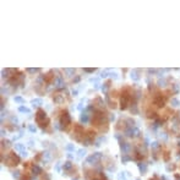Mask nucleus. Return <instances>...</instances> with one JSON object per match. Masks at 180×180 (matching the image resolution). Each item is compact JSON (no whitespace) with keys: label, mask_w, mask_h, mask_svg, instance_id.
<instances>
[{"label":"nucleus","mask_w":180,"mask_h":180,"mask_svg":"<svg viewBox=\"0 0 180 180\" xmlns=\"http://www.w3.org/2000/svg\"><path fill=\"white\" fill-rule=\"evenodd\" d=\"M102 157H103V154L101 152H96V153L91 154L90 157H87V159H86V162H84V164H91V165L98 164L101 162V159H102Z\"/></svg>","instance_id":"nucleus-1"},{"label":"nucleus","mask_w":180,"mask_h":180,"mask_svg":"<svg viewBox=\"0 0 180 180\" xmlns=\"http://www.w3.org/2000/svg\"><path fill=\"white\" fill-rule=\"evenodd\" d=\"M59 124H60V126H61V129H66L68 126L71 124V116H70V114H69L68 112L62 113V115L60 116Z\"/></svg>","instance_id":"nucleus-2"},{"label":"nucleus","mask_w":180,"mask_h":180,"mask_svg":"<svg viewBox=\"0 0 180 180\" xmlns=\"http://www.w3.org/2000/svg\"><path fill=\"white\" fill-rule=\"evenodd\" d=\"M47 119H48L47 118V113L43 109H38L37 113H36V121L42 125V124L44 123V120H47Z\"/></svg>","instance_id":"nucleus-3"},{"label":"nucleus","mask_w":180,"mask_h":180,"mask_svg":"<svg viewBox=\"0 0 180 180\" xmlns=\"http://www.w3.org/2000/svg\"><path fill=\"white\" fill-rule=\"evenodd\" d=\"M129 102H130V96H129L128 93H124L123 96H121V98H120V109L124 110V109L128 108Z\"/></svg>","instance_id":"nucleus-4"},{"label":"nucleus","mask_w":180,"mask_h":180,"mask_svg":"<svg viewBox=\"0 0 180 180\" xmlns=\"http://www.w3.org/2000/svg\"><path fill=\"white\" fill-rule=\"evenodd\" d=\"M6 163H7L9 165H17V164L20 163V158H18L16 154L11 153V154L7 156V158H6Z\"/></svg>","instance_id":"nucleus-5"},{"label":"nucleus","mask_w":180,"mask_h":180,"mask_svg":"<svg viewBox=\"0 0 180 180\" xmlns=\"http://www.w3.org/2000/svg\"><path fill=\"white\" fill-rule=\"evenodd\" d=\"M125 135L128 137H139L140 136V130L137 128H128L125 130Z\"/></svg>","instance_id":"nucleus-6"},{"label":"nucleus","mask_w":180,"mask_h":180,"mask_svg":"<svg viewBox=\"0 0 180 180\" xmlns=\"http://www.w3.org/2000/svg\"><path fill=\"white\" fill-rule=\"evenodd\" d=\"M54 87L56 90H61V88H65V82L62 80L61 76H58L55 80H54Z\"/></svg>","instance_id":"nucleus-7"},{"label":"nucleus","mask_w":180,"mask_h":180,"mask_svg":"<svg viewBox=\"0 0 180 180\" xmlns=\"http://www.w3.org/2000/svg\"><path fill=\"white\" fill-rule=\"evenodd\" d=\"M90 115H91V114H88L86 110H82V114H81V116H80L81 124H87V123L90 121Z\"/></svg>","instance_id":"nucleus-8"},{"label":"nucleus","mask_w":180,"mask_h":180,"mask_svg":"<svg viewBox=\"0 0 180 180\" xmlns=\"http://www.w3.org/2000/svg\"><path fill=\"white\" fill-rule=\"evenodd\" d=\"M131 151V145L128 142H121V152L123 154H129Z\"/></svg>","instance_id":"nucleus-9"},{"label":"nucleus","mask_w":180,"mask_h":180,"mask_svg":"<svg viewBox=\"0 0 180 180\" xmlns=\"http://www.w3.org/2000/svg\"><path fill=\"white\" fill-rule=\"evenodd\" d=\"M14 71H16V70H14V69H3V70H1V77H3V79L11 77V73H12Z\"/></svg>","instance_id":"nucleus-10"},{"label":"nucleus","mask_w":180,"mask_h":180,"mask_svg":"<svg viewBox=\"0 0 180 180\" xmlns=\"http://www.w3.org/2000/svg\"><path fill=\"white\" fill-rule=\"evenodd\" d=\"M154 104L157 105V107H159V108H162L163 105H164V98L161 96V94H158V96H156V98H154Z\"/></svg>","instance_id":"nucleus-11"},{"label":"nucleus","mask_w":180,"mask_h":180,"mask_svg":"<svg viewBox=\"0 0 180 180\" xmlns=\"http://www.w3.org/2000/svg\"><path fill=\"white\" fill-rule=\"evenodd\" d=\"M53 101H54V103H56V104H60V103L64 102V96L60 94V93H55L54 96H53Z\"/></svg>","instance_id":"nucleus-12"},{"label":"nucleus","mask_w":180,"mask_h":180,"mask_svg":"<svg viewBox=\"0 0 180 180\" xmlns=\"http://www.w3.org/2000/svg\"><path fill=\"white\" fill-rule=\"evenodd\" d=\"M130 76H131V79H132L134 81H139V80H140V70L134 69V70L131 71V73H130Z\"/></svg>","instance_id":"nucleus-13"},{"label":"nucleus","mask_w":180,"mask_h":180,"mask_svg":"<svg viewBox=\"0 0 180 180\" xmlns=\"http://www.w3.org/2000/svg\"><path fill=\"white\" fill-rule=\"evenodd\" d=\"M31 104H32V107H39V105H42L43 104V99L42 98H34V99H32L31 101Z\"/></svg>","instance_id":"nucleus-14"},{"label":"nucleus","mask_w":180,"mask_h":180,"mask_svg":"<svg viewBox=\"0 0 180 180\" xmlns=\"http://www.w3.org/2000/svg\"><path fill=\"white\" fill-rule=\"evenodd\" d=\"M139 169H140L141 174H146V172H147V164H146L145 162L139 163Z\"/></svg>","instance_id":"nucleus-15"},{"label":"nucleus","mask_w":180,"mask_h":180,"mask_svg":"<svg viewBox=\"0 0 180 180\" xmlns=\"http://www.w3.org/2000/svg\"><path fill=\"white\" fill-rule=\"evenodd\" d=\"M15 150H16V151H18L20 153H23V152H26V148H25V146H23V145H21V143H16V145H15Z\"/></svg>","instance_id":"nucleus-16"},{"label":"nucleus","mask_w":180,"mask_h":180,"mask_svg":"<svg viewBox=\"0 0 180 180\" xmlns=\"http://www.w3.org/2000/svg\"><path fill=\"white\" fill-rule=\"evenodd\" d=\"M40 173H42L40 167H38V165H33V167H32V174H33V175H39Z\"/></svg>","instance_id":"nucleus-17"},{"label":"nucleus","mask_w":180,"mask_h":180,"mask_svg":"<svg viewBox=\"0 0 180 180\" xmlns=\"http://www.w3.org/2000/svg\"><path fill=\"white\" fill-rule=\"evenodd\" d=\"M64 72L66 73V76L71 77L73 73H75V69H69V68H66V69H64Z\"/></svg>","instance_id":"nucleus-18"},{"label":"nucleus","mask_w":180,"mask_h":180,"mask_svg":"<svg viewBox=\"0 0 180 180\" xmlns=\"http://www.w3.org/2000/svg\"><path fill=\"white\" fill-rule=\"evenodd\" d=\"M94 103H97V105H98L99 108H104V107H105L104 102H103V101H102V98H99V97L94 99Z\"/></svg>","instance_id":"nucleus-19"},{"label":"nucleus","mask_w":180,"mask_h":180,"mask_svg":"<svg viewBox=\"0 0 180 180\" xmlns=\"http://www.w3.org/2000/svg\"><path fill=\"white\" fill-rule=\"evenodd\" d=\"M50 159H51V156H50V153H49L48 151L43 152V161H44V162H49Z\"/></svg>","instance_id":"nucleus-20"},{"label":"nucleus","mask_w":180,"mask_h":180,"mask_svg":"<svg viewBox=\"0 0 180 180\" xmlns=\"http://www.w3.org/2000/svg\"><path fill=\"white\" fill-rule=\"evenodd\" d=\"M109 87H110V83H109V82H105V83H103V86H102L101 88H102L103 93L107 94V92H108V88H109Z\"/></svg>","instance_id":"nucleus-21"},{"label":"nucleus","mask_w":180,"mask_h":180,"mask_svg":"<svg viewBox=\"0 0 180 180\" xmlns=\"http://www.w3.org/2000/svg\"><path fill=\"white\" fill-rule=\"evenodd\" d=\"M170 104H172V107L176 108V107H179V105H180V101H179L178 98H173V99L170 101Z\"/></svg>","instance_id":"nucleus-22"},{"label":"nucleus","mask_w":180,"mask_h":180,"mask_svg":"<svg viewBox=\"0 0 180 180\" xmlns=\"http://www.w3.org/2000/svg\"><path fill=\"white\" fill-rule=\"evenodd\" d=\"M26 70H27V72H29V73H37L38 71H40L39 68H27Z\"/></svg>","instance_id":"nucleus-23"},{"label":"nucleus","mask_w":180,"mask_h":180,"mask_svg":"<svg viewBox=\"0 0 180 180\" xmlns=\"http://www.w3.org/2000/svg\"><path fill=\"white\" fill-rule=\"evenodd\" d=\"M157 84H158L159 87H165V86H167L165 79H159V80H158V82H157Z\"/></svg>","instance_id":"nucleus-24"},{"label":"nucleus","mask_w":180,"mask_h":180,"mask_svg":"<svg viewBox=\"0 0 180 180\" xmlns=\"http://www.w3.org/2000/svg\"><path fill=\"white\" fill-rule=\"evenodd\" d=\"M84 156H86V150L81 148V150H79V151H77V157H79V158H83Z\"/></svg>","instance_id":"nucleus-25"},{"label":"nucleus","mask_w":180,"mask_h":180,"mask_svg":"<svg viewBox=\"0 0 180 180\" xmlns=\"http://www.w3.org/2000/svg\"><path fill=\"white\" fill-rule=\"evenodd\" d=\"M172 90H173V92H174L175 94H178V93H179V90H180L179 84H178V83H173V84H172Z\"/></svg>","instance_id":"nucleus-26"},{"label":"nucleus","mask_w":180,"mask_h":180,"mask_svg":"<svg viewBox=\"0 0 180 180\" xmlns=\"http://www.w3.org/2000/svg\"><path fill=\"white\" fill-rule=\"evenodd\" d=\"M18 112H21V113H27V114H29V113H31V110H29L28 108L23 107V105H21V107L18 108Z\"/></svg>","instance_id":"nucleus-27"},{"label":"nucleus","mask_w":180,"mask_h":180,"mask_svg":"<svg viewBox=\"0 0 180 180\" xmlns=\"http://www.w3.org/2000/svg\"><path fill=\"white\" fill-rule=\"evenodd\" d=\"M71 167H72V163H71V162H65L64 165H62L64 170H69V169H71Z\"/></svg>","instance_id":"nucleus-28"},{"label":"nucleus","mask_w":180,"mask_h":180,"mask_svg":"<svg viewBox=\"0 0 180 180\" xmlns=\"http://www.w3.org/2000/svg\"><path fill=\"white\" fill-rule=\"evenodd\" d=\"M131 159V157H129L128 154H123V157H121V162L123 163H126V162H129Z\"/></svg>","instance_id":"nucleus-29"},{"label":"nucleus","mask_w":180,"mask_h":180,"mask_svg":"<svg viewBox=\"0 0 180 180\" xmlns=\"http://www.w3.org/2000/svg\"><path fill=\"white\" fill-rule=\"evenodd\" d=\"M1 146H3V148H9L10 146H11V142L7 141V140H5V141L1 142Z\"/></svg>","instance_id":"nucleus-30"},{"label":"nucleus","mask_w":180,"mask_h":180,"mask_svg":"<svg viewBox=\"0 0 180 180\" xmlns=\"http://www.w3.org/2000/svg\"><path fill=\"white\" fill-rule=\"evenodd\" d=\"M130 112H131L132 114H139V110H137V107H136V104H132V107L130 108Z\"/></svg>","instance_id":"nucleus-31"},{"label":"nucleus","mask_w":180,"mask_h":180,"mask_svg":"<svg viewBox=\"0 0 180 180\" xmlns=\"http://www.w3.org/2000/svg\"><path fill=\"white\" fill-rule=\"evenodd\" d=\"M108 76H109L108 70H104V71H102V72H101V77H102V79H105V77H108Z\"/></svg>","instance_id":"nucleus-32"},{"label":"nucleus","mask_w":180,"mask_h":180,"mask_svg":"<svg viewBox=\"0 0 180 180\" xmlns=\"http://www.w3.org/2000/svg\"><path fill=\"white\" fill-rule=\"evenodd\" d=\"M151 147L153 148V150H157V148L159 147V142H157V141H153V142L151 143Z\"/></svg>","instance_id":"nucleus-33"},{"label":"nucleus","mask_w":180,"mask_h":180,"mask_svg":"<svg viewBox=\"0 0 180 180\" xmlns=\"http://www.w3.org/2000/svg\"><path fill=\"white\" fill-rule=\"evenodd\" d=\"M66 150H68V151H70V152H73V151H75V146L71 145V143H69V145L66 146Z\"/></svg>","instance_id":"nucleus-34"},{"label":"nucleus","mask_w":180,"mask_h":180,"mask_svg":"<svg viewBox=\"0 0 180 180\" xmlns=\"http://www.w3.org/2000/svg\"><path fill=\"white\" fill-rule=\"evenodd\" d=\"M12 176H14L16 180H18V179H20V172H18V170H15V172H12Z\"/></svg>","instance_id":"nucleus-35"},{"label":"nucleus","mask_w":180,"mask_h":180,"mask_svg":"<svg viewBox=\"0 0 180 180\" xmlns=\"http://www.w3.org/2000/svg\"><path fill=\"white\" fill-rule=\"evenodd\" d=\"M15 102H17V103H23V102H25V99H23L22 97L17 96V97H15Z\"/></svg>","instance_id":"nucleus-36"},{"label":"nucleus","mask_w":180,"mask_h":180,"mask_svg":"<svg viewBox=\"0 0 180 180\" xmlns=\"http://www.w3.org/2000/svg\"><path fill=\"white\" fill-rule=\"evenodd\" d=\"M28 129H29V131H31V132H36V131H37V128H36L34 125H29V126H28Z\"/></svg>","instance_id":"nucleus-37"},{"label":"nucleus","mask_w":180,"mask_h":180,"mask_svg":"<svg viewBox=\"0 0 180 180\" xmlns=\"http://www.w3.org/2000/svg\"><path fill=\"white\" fill-rule=\"evenodd\" d=\"M88 81H90L91 83H96V84L98 83V79H96V77H91V79H90Z\"/></svg>","instance_id":"nucleus-38"},{"label":"nucleus","mask_w":180,"mask_h":180,"mask_svg":"<svg viewBox=\"0 0 180 180\" xmlns=\"http://www.w3.org/2000/svg\"><path fill=\"white\" fill-rule=\"evenodd\" d=\"M118 179H119V180H125V173H124V172H123V173H119Z\"/></svg>","instance_id":"nucleus-39"},{"label":"nucleus","mask_w":180,"mask_h":180,"mask_svg":"<svg viewBox=\"0 0 180 180\" xmlns=\"http://www.w3.org/2000/svg\"><path fill=\"white\" fill-rule=\"evenodd\" d=\"M83 71H84V72H90V73H91V72H94V71H96V69H88V68H84V69H83Z\"/></svg>","instance_id":"nucleus-40"},{"label":"nucleus","mask_w":180,"mask_h":180,"mask_svg":"<svg viewBox=\"0 0 180 180\" xmlns=\"http://www.w3.org/2000/svg\"><path fill=\"white\" fill-rule=\"evenodd\" d=\"M103 140H104V137H103V136H102V137H99V139L97 140V142H96V146H99V145H101V142H102Z\"/></svg>","instance_id":"nucleus-41"},{"label":"nucleus","mask_w":180,"mask_h":180,"mask_svg":"<svg viewBox=\"0 0 180 180\" xmlns=\"http://www.w3.org/2000/svg\"><path fill=\"white\" fill-rule=\"evenodd\" d=\"M109 75H110V77H112V79H114V80L118 79V75H116L115 72H112V73H109Z\"/></svg>","instance_id":"nucleus-42"},{"label":"nucleus","mask_w":180,"mask_h":180,"mask_svg":"<svg viewBox=\"0 0 180 180\" xmlns=\"http://www.w3.org/2000/svg\"><path fill=\"white\" fill-rule=\"evenodd\" d=\"M42 180H50V176L48 174H44V176L42 178Z\"/></svg>","instance_id":"nucleus-43"},{"label":"nucleus","mask_w":180,"mask_h":180,"mask_svg":"<svg viewBox=\"0 0 180 180\" xmlns=\"http://www.w3.org/2000/svg\"><path fill=\"white\" fill-rule=\"evenodd\" d=\"M158 70H156V69H148V72L150 73H154V72H157Z\"/></svg>","instance_id":"nucleus-44"},{"label":"nucleus","mask_w":180,"mask_h":180,"mask_svg":"<svg viewBox=\"0 0 180 180\" xmlns=\"http://www.w3.org/2000/svg\"><path fill=\"white\" fill-rule=\"evenodd\" d=\"M114 119H115V115H114V114H110V116H109V120H110V121H114Z\"/></svg>","instance_id":"nucleus-45"},{"label":"nucleus","mask_w":180,"mask_h":180,"mask_svg":"<svg viewBox=\"0 0 180 180\" xmlns=\"http://www.w3.org/2000/svg\"><path fill=\"white\" fill-rule=\"evenodd\" d=\"M82 103H83V99L81 101V103L79 104V107H77V108H79V110H82V107H83V105H82Z\"/></svg>","instance_id":"nucleus-46"},{"label":"nucleus","mask_w":180,"mask_h":180,"mask_svg":"<svg viewBox=\"0 0 180 180\" xmlns=\"http://www.w3.org/2000/svg\"><path fill=\"white\" fill-rule=\"evenodd\" d=\"M11 121H12V123H17L18 120H17V118H16V116H11Z\"/></svg>","instance_id":"nucleus-47"},{"label":"nucleus","mask_w":180,"mask_h":180,"mask_svg":"<svg viewBox=\"0 0 180 180\" xmlns=\"http://www.w3.org/2000/svg\"><path fill=\"white\" fill-rule=\"evenodd\" d=\"M55 169H56V172H60V163H56V165H55Z\"/></svg>","instance_id":"nucleus-48"},{"label":"nucleus","mask_w":180,"mask_h":180,"mask_svg":"<svg viewBox=\"0 0 180 180\" xmlns=\"http://www.w3.org/2000/svg\"><path fill=\"white\" fill-rule=\"evenodd\" d=\"M72 96H73V97L77 96V91H76V90H72Z\"/></svg>","instance_id":"nucleus-49"},{"label":"nucleus","mask_w":180,"mask_h":180,"mask_svg":"<svg viewBox=\"0 0 180 180\" xmlns=\"http://www.w3.org/2000/svg\"><path fill=\"white\" fill-rule=\"evenodd\" d=\"M79 81H80V77H79V76L73 79V82H75V83H76V82H79Z\"/></svg>","instance_id":"nucleus-50"},{"label":"nucleus","mask_w":180,"mask_h":180,"mask_svg":"<svg viewBox=\"0 0 180 180\" xmlns=\"http://www.w3.org/2000/svg\"><path fill=\"white\" fill-rule=\"evenodd\" d=\"M28 145H29L31 147H33V141H29V142H28Z\"/></svg>","instance_id":"nucleus-51"},{"label":"nucleus","mask_w":180,"mask_h":180,"mask_svg":"<svg viewBox=\"0 0 180 180\" xmlns=\"http://www.w3.org/2000/svg\"><path fill=\"white\" fill-rule=\"evenodd\" d=\"M5 134H6V132H5V131H4V129H1V136H4V135H5Z\"/></svg>","instance_id":"nucleus-52"},{"label":"nucleus","mask_w":180,"mask_h":180,"mask_svg":"<svg viewBox=\"0 0 180 180\" xmlns=\"http://www.w3.org/2000/svg\"><path fill=\"white\" fill-rule=\"evenodd\" d=\"M179 147H180V141H179Z\"/></svg>","instance_id":"nucleus-53"},{"label":"nucleus","mask_w":180,"mask_h":180,"mask_svg":"<svg viewBox=\"0 0 180 180\" xmlns=\"http://www.w3.org/2000/svg\"><path fill=\"white\" fill-rule=\"evenodd\" d=\"M137 180H140V179H137Z\"/></svg>","instance_id":"nucleus-54"},{"label":"nucleus","mask_w":180,"mask_h":180,"mask_svg":"<svg viewBox=\"0 0 180 180\" xmlns=\"http://www.w3.org/2000/svg\"><path fill=\"white\" fill-rule=\"evenodd\" d=\"M94 180H97V179H94Z\"/></svg>","instance_id":"nucleus-55"},{"label":"nucleus","mask_w":180,"mask_h":180,"mask_svg":"<svg viewBox=\"0 0 180 180\" xmlns=\"http://www.w3.org/2000/svg\"><path fill=\"white\" fill-rule=\"evenodd\" d=\"M75 180H76V179H75Z\"/></svg>","instance_id":"nucleus-56"}]
</instances>
